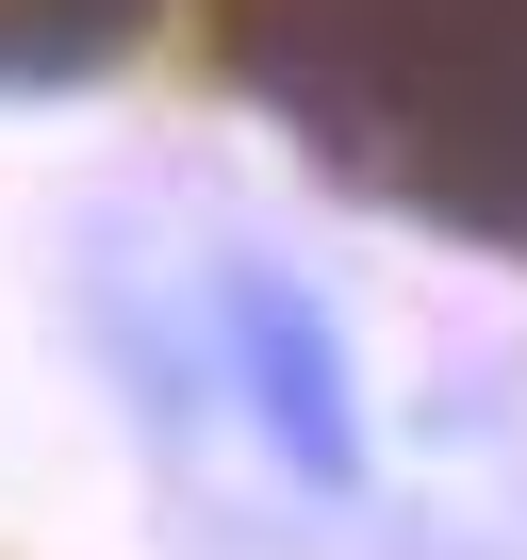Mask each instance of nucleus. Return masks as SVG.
I'll return each mask as SVG.
<instances>
[{"mask_svg": "<svg viewBox=\"0 0 527 560\" xmlns=\"http://www.w3.org/2000/svg\"><path fill=\"white\" fill-rule=\"evenodd\" d=\"M247 67L347 182L527 247V0H264Z\"/></svg>", "mask_w": 527, "mask_h": 560, "instance_id": "f257e3e1", "label": "nucleus"}, {"mask_svg": "<svg viewBox=\"0 0 527 560\" xmlns=\"http://www.w3.org/2000/svg\"><path fill=\"white\" fill-rule=\"evenodd\" d=\"M231 380H247V429L281 445V478H314V494H347L363 478V396H347V347H330V314L297 298V280H264V264H231Z\"/></svg>", "mask_w": 527, "mask_h": 560, "instance_id": "f03ea898", "label": "nucleus"}]
</instances>
